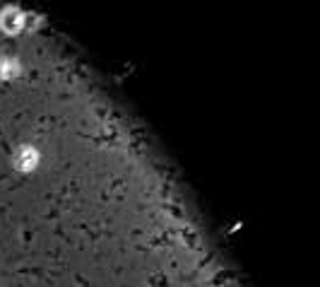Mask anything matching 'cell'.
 I'll return each instance as SVG.
<instances>
[{
  "mask_svg": "<svg viewBox=\"0 0 320 287\" xmlns=\"http://www.w3.org/2000/svg\"><path fill=\"white\" fill-rule=\"evenodd\" d=\"M22 27V15L17 10H5L2 12V29L5 32H19Z\"/></svg>",
  "mask_w": 320,
  "mask_h": 287,
  "instance_id": "obj_2",
  "label": "cell"
},
{
  "mask_svg": "<svg viewBox=\"0 0 320 287\" xmlns=\"http://www.w3.org/2000/svg\"><path fill=\"white\" fill-rule=\"evenodd\" d=\"M0 75H2V77H12V75H15V63L0 61Z\"/></svg>",
  "mask_w": 320,
  "mask_h": 287,
  "instance_id": "obj_3",
  "label": "cell"
},
{
  "mask_svg": "<svg viewBox=\"0 0 320 287\" xmlns=\"http://www.w3.org/2000/svg\"><path fill=\"white\" fill-rule=\"evenodd\" d=\"M15 162H17V167L19 169H34V164H36V152L32 150V147H22L19 152H17V157H15Z\"/></svg>",
  "mask_w": 320,
  "mask_h": 287,
  "instance_id": "obj_1",
  "label": "cell"
}]
</instances>
